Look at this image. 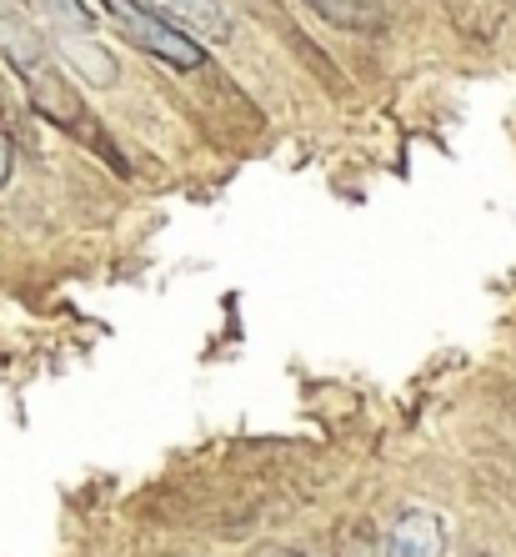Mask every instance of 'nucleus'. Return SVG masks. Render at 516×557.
I'll use <instances>...</instances> for the list:
<instances>
[{"label":"nucleus","instance_id":"nucleus-1","mask_svg":"<svg viewBox=\"0 0 516 557\" xmlns=\"http://www.w3.org/2000/svg\"><path fill=\"white\" fill-rule=\"evenodd\" d=\"M101 5L116 15V26L126 30V40H136L155 61H166L171 71H196V65L206 61V46L191 40V30H181L176 21H166L151 0H101Z\"/></svg>","mask_w":516,"mask_h":557},{"label":"nucleus","instance_id":"nucleus-2","mask_svg":"<svg viewBox=\"0 0 516 557\" xmlns=\"http://www.w3.org/2000/svg\"><path fill=\"white\" fill-rule=\"evenodd\" d=\"M446 553V522L431 507H406L387 532V557H441Z\"/></svg>","mask_w":516,"mask_h":557},{"label":"nucleus","instance_id":"nucleus-3","mask_svg":"<svg viewBox=\"0 0 516 557\" xmlns=\"http://www.w3.org/2000/svg\"><path fill=\"white\" fill-rule=\"evenodd\" d=\"M151 5L166 15V21H176L181 30H191V36H206V40L231 36V15L221 11L216 0H151Z\"/></svg>","mask_w":516,"mask_h":557},{"label":"nucleus","instance_id":"nucleus-4","mask_svg":"<svg viewBox=\"0 0 516 557\" xmlns=\"http://www.w3.org/2000/svg\"><path fill=\"white\" fill-rule=\"evenodd\" d=\"M306 5L322 15L326 26H341V30H372L376 26V11L366 0H306Z\"/></svg>","mask_w":516,"mask_h":557},{"label":"nucleus","instance_id":"nucleus-5","mask_svg":"<svg viewBox=\"0 0 516 557\" xmlns=\"http://www.w3.org/2000/svg\"><path fill=\"white\" fill-rule=\"evenodd\" d=\"M51 11L61 15L65 26H91V11H86L80 0H51Z\"/></svg>","mask_w":516,"mask_h":557},{"label":"nucleus","instance_id":"nucleus-6","mask_svg":"<svg viewBox=\"0 0 516 557\" xmlns=\"http://www.w3.org/2000/svg\"><path fill=\"white\" fill-rule=\"evenodd\" d=\"M11 176H15V146L0 136V186L11 182Z\"/></svg>","mask_w":516,"mask_h":557},{"label":"nucleus","instance_id":"nucleus-7","mask_svg":"<svg viewBox=\"0 0 516 557\" xmlns=\"http://www.w3.org/2000/svg\"><path fill=\"white\" fill-rule=\"evenodd\" d=\"M272 557H301V553H272Z\"/></svg>","mask_w":516,"mask_h":557},{"label":"nucleus","instance_id":"nucleus-8","mask_svg":"<svg viewBox=\"0 0 516 557\" xmlns=\"http://www.w3.org/2000/svg\"><path fill=\"white\" fill-rule=\"evenodd\" d=\"M471 557H491V553H471Z\"/></svg>","mask_w":516,"mask_h":557}]
</instances>
